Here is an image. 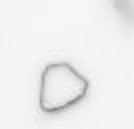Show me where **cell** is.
I'll list each match as a JSON object with an SVG mask.
<instances>
[{
	"mask_svg": "<svg viewBox=\"0 0 134 129\" xmlns=\"http://www.w3.org/2000/svg\"><path fill=\"white\" fill-rule=\"evenodd\" d=\"M88 92V79L77 73L69 62H50L42 69L40 77V108L54 114L67 110L84 100Z\"/></svg>",
	"mask_w": 134,
	"mask_h": 129,
	"instance_id": "cell-1",
	"label": "cell"
}]
</instances>
